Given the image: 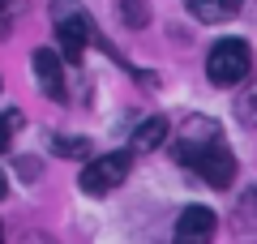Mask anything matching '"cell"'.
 Segmentation results:
<instances>
[{
    "label": "cell",
    "instance_id": "6",
    "mask_svg": "<svg viewBox=\"0 0 257 244\" xmlns=\"http://www.w3.org/2000/svg\"><path fill=\"white\" fill-rule=\"evenodd\" d=\"M30 64H35L39 90H43L47 99H56V103H60V99H64V60L52 52V47H39V52L30 56Z\"/></svg>",
    "mask_w": 257,
    "mask_h": 244
},
{
    "label": "cell",
    "instance_id": "2",
    "mask_svg": "<svg viewBox=\"0 0 257 244\" xmlns=\"http://www.w3.org/2000/svg\"><path fill=\"white\" fill-rule=\"evenodd\" d=\"M248 73H253V52L244 39H219L206 56V77L214 86H240L248 81Z\"/></svg>",
    "mask_w": 257,
    "mask_h": 244
},
{
    "label": "cell",
    "instance_id": "11",
    "mask_svg": "<svg viewBox=\"0 0 257 244\" xmlns=\"http://www.w3.org/2000/svg\"><path fill=\"white\" fill-rule=\"evenodd\" d=\"M18 129H22V111L18 107H9V111H0V154L13 146V137H18Z\"/></svg>",
    "mask_w": 257,
    "mask_h": 244
},
{
    "label": "cell",
    "instance_id": "15",
    "mask_svg": "<svg viewBox=\"0 0 257 244\" xmlns=\"http://www.w3.org/2000/svg\"><path fill=\"white\" fill-rule=\"evenodd\" d=\"M22 244H52V240H47V235H39V231H35V235H26V240H22Z\"/></svg>",
    "mask_w": 257,
    "mask_h": 244
},
{
    "label": "cell",
    "instance_id": "4",
    "mask_svg": "<svg viewBox=\"0 0 257 244\" xmlns=\"http://www.w3.org/2000/svg\"><path fill=\"white\" fill-rule=\"evenodd\" d=\"M56 35H60L64 60L77 64V60L86 56V43L94 39V22H90V13L73 9V5H56Z\"/></svg>",
    "mask_w": 257,
    "mask_h": 244
},
{
    "label": "cell",
    "instance_id": "13",
    "mask_svg": "<svg viewBox=\"0 0 257 244\" xmlns=\"http://www.w3.org/2000/svg\"><path fill=\"white\" fill-rule=\"evenodd\" d=\"M120 18L128 26H146V5L142 0H120Z\"/></svg>",
    "mask_w": 257,
    "mask_h": 244
},
{
    "label": "cell",
    "instance_id": "1",
    "mask_svg": "<svg viewBox=\"0 0 257 244\" xmlns=\"http://www.w3.org/2000/svg\"><path fill=\"white\" fill-rule=\"evenodd\" d=\"M176 159H180L184 167H193L210 189H227V184L236 180V159H231V150L219 142L214 120H206V116H193L189 125H184V142L176 146Z\"/></svg>",
    "mask_w": 257,
    "mask_h": 244
},
{
    "label": "cell",
    "instance_id": "14",
    "mask_svg": "<svg viewBox=\"0 0 257 244\" xmlns=\"http://www.w3.org/2000/svg\"><path fill=\"white\" fill-rule=\"evenodd\" d=\"M9 30V0H0V35Z\"/></svg>",
    "mask_w": 257,
    "mask_h": 244
},
{
    "label": "cell",
    "instance_id": "3",
    "mask_svg": "<svg viewBox=\"0 0 257 244\" xmlns=\"http://www.w3.org/2000/svg\"><path fill=\"white\" fill-rule=\"evenodd\" d=\"M128 167H133V154H124V150L99 154V159H90L82 167L77 184H82V193H90V197H103V193L120 189V184L128 180Z\"/></svg>",
    "mask_w": 257,
    "mask_h": 244
},
{
    "label": "cell",
    "instance_id": "10",
    "mask_svg": "<svg viewBox=\"0 0 257 244\" xmlns=\"http://www.w3.org/2000/svg\"><path fill=\"white\" fill-rule=\"evenodd\" d=\"M236 116H240V125L257 129V77L248 81L244 90H240V99H236Z\"/></svg>",
    "mask_w": 257,
    "mask_h": 244
},
{
    "label": "cell",
    "instance_id": "7",
    "mask_svg": "<svg viewBox=\"0 0 257 244\" xmlns=\"http://www.w3.org/2000/svg\"><path fill=\"white\" fill-rule=\"evenodd\" d=\"M231 231L240 244H257V184L240 193L236 210H231Z\"/></svg>",
    "mask_w": 257,
    "mask_h": 244
},
{
    "label": "cell",
    "instance_id": "17",
    "mask_svg": "<svg viewBox=\"0 0 257 244\" xmlns=\"http://www.w3.org/2000/svg\"><path fill=\"white\" fill-rule=\"evenodd\" d=\"M0 244H5V227H0Z\"/></svg>",
    "mask_w": 257,
    "mask_h": 244
},
{
    "label": "cell",
    "instance_id": "9",
    "mask_svg": "<svg viewBox=\"0 0 257 244\" xmlns=\"http://www.w3.org/2000/svg\"><path fill=\"white\" fill-rule=\"evenodd\" d=\"M163 142H167V120H163V116L142 120V125H138V133H133V150H138V154L155 150V146H163Z\"/></svg>",
    "mask_w": 257,
    "mask_h": 244
},
{
    "label": "cell",
    "instance_id": "5",
    "mask_svg": "<svg viewBox=\"0 0 257 244\" xmlns=\"http://www.w3.org/2000/svg\"><path fill=\"white\" fill-rule=\"evenodd\" d=\"M214 231H219V218L206 206H189L176 218V244H210Z\"/></svg>",
    "mask_w": 257,
    "mask_h": 244
},
{
    "label": "cell",
    "instance_id": "8",
    "mask_svg": "<svg viewBox=\"0 0 257 244\" xmlns=\"http://www.w3.org/2000/svg\"><path fill=\"white\" fill-rule=\"evenodd\" d=\"M184 5H189V13L197 22H227V18H236L240 13V5H244V0H184Z\"/></svg>",
    "mask_w": 257,
    "mask_h": 244
},
{
    "label": "cell",
    "instance_id": "16",
    "mask_svg": "<svg viewBox=\"0 0 257 244\" xmlns=\"http://www.w3.org/2000/svg\"><path fill=\"white\" fill-rule=\"evenodd\" d=\"M5 193H9V184H5V176H0V197H5Z\"/></svg>",
    "mask_w": 257,
    "mask_h": 244
},
{
    "label": "cell",
    "instance_id": "12",
    "mask_svg": "<svg viewBox=\"0 0 257 244\" xmlns=\"http://www.w3.org/2000/svg\"><path fill=\"white\" fill-rule=\"evenodd\" d=\"M52 150L64 154V159H86L90 154V142L86 137H52Z\"/></svg>",
    "mask_w": 257,
    "mask_h": 244
}]
</instances>
